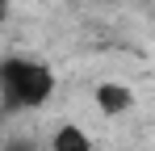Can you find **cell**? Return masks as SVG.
Listing matches in <instances>:
<instances>
[{"instance_id": "obj_1", "label": "cell", "mask_w": 155, "mask_h": 151, "mask_svg": "<svg viewBox=\"0 0 155 151\" xmlns=\"http://www.w3.org/2000/svg\"><path fill=\"white\" fill-rule=\"evenodd\" d=\"M0 92H4V109H13V113L42 109L54 97V72L42 59L4 55V63H0Z\"/></svg>"}, {"instance_id": "obj_4", "label": "cell", "mask_w": 155, "mask_h": 151, "mask_svg": "<svg viewBox=\"0 0 155 151\" xmlns=\"http://www.w3.org/2000/svg\"><path fill=\"white\" fill-rule=\"evenodd\" d=\"M4 151H34V143H25V139H13V143H4Z\"/></svg>"}, {"instance_id": "obj_2", "label": "cell", "mask_w": 155, "mask_h": 151, "mask_svg": "<svg viewBox=\"0 0 155 151\" xmlns=\"http://www.w3.org/2000/svg\"><path fill=\"white\" fill-rule=\"evenodd\" d=\"M92 101H97V109H101L105 118H122V113H130V109H134V92H130L126 84H113V80L97 84Z\"/></svg>"}, {"instance_id": "obj_3", "label": "cell", "mask_w": 155, "mask_h": 151, "mask_svg": "<svg viewBox=\"0 0 155 151\" xmlns=\"http://www.w3.org/2000/svg\"><path fill=\"white\" fill-rule=\"evenodd\" d=\"M51 151H97V147H92L84 126L63 122V126H54V134H51Z\"/></svg>"}]
</instances>
